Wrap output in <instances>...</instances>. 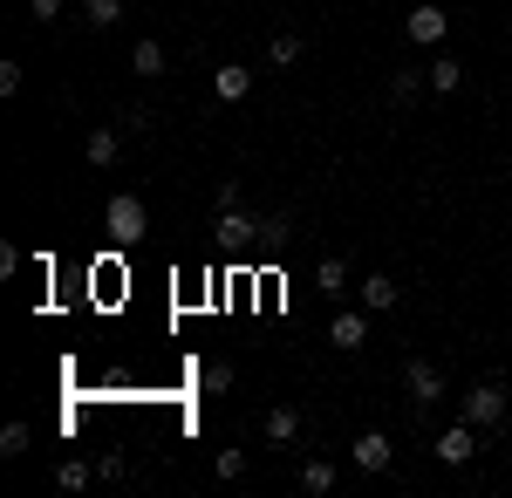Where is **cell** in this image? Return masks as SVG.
<instances>
[{"label":"cell","instance_id":"cell-1","mask_svg":"<svg viewBox=\"0 0 512 498\" xmlns=\"http://www.w3.org/2000/svg\"><path fill=\"white\" fill-rule=\"evenodd\" d=\"M103 232H110V246H144V232H151V205L137 192H117L103 205Z\"/></svg>","mask_w":512,"mask_h":498},{"label":"cell","instance_id":"cell-2","mask_svg":"<svg viewBox=\"0 0 512 498\" xmlns=\"http://www.w3.org/2000/svg\"><path fill=\"white\" fill-rule=\"evenodd\" d=\"M506 410H512V403H506V389H499V383H472V389H465V403H458V417L478 423V430H499Z\"/></svg>","mask_w":512,"mask_h":498},{"label":"cell","instance_id":"cell-3","mask_svg":"<svg viewBox=\"0 0 512 498\" xmlns=\"http://www.w3.org/2000/svg\"><path fill=\"white\" fill-rule=\"evenodd\" d=\"M403 389H410L417 410H431V403H444V369L424 362V355H410V362H403Z\"/></svg>","mask_w":512,"mask_h":498},{"label":"cell","instance_id":"cell-4","mask_svg":"<svg viewBox=\"0 0 512 498\" xmlns=\"http://www.w3.org/2000/svg\"><path fill=\"white\" fill-rule=\"evenodd\" d=\"M403 35L417 41V48H444V35H451V14H444L437 0H424V7H410V21H403Z\"/></svg>","mask_w":512,"mask_h":498},{"label":"cell","instance_id":"cell-5","mask_svg":"<svg viewBox=\"0 0 512 498\" xmlns=\"http://www.w3.org/2000/svg\"><path fill=\"white\" fill-rule=\"evenodd\" d=\"M478 437H485V430H478V423H465V417L451 423V430H437V444H431L437 464H472L478 458Z\"/></svg>","mask_w":512,"mask_h":498},{"label":"cell","instance_id":"cell-6","mask_svg":"<svg viewBox=\"0 0 512 498\" xmlns=\"http://www.w3.org/2000/svg\"><path fill=\"white\" fill-rule=\"evenodd\" d=\"M390 458H396V451H390V437H383V430H362V437L349 444V464H355V471H369V478H376V471H390Z\"/></svg>","mask_w":512,"mask_h":498},{"label":"cell","instance_id":"cell-7","mask_svg":"<svg viewBox=\"0 0 512 498\" xmlns=\"http://www.w3.org/2000/svg\"><path fill=\"white\" fill-rule=\"evenodd\" d=\"M212 96H219V103H246V96H253V69H246V62H219V69H212Z\"/></svg>","mask_w":512,"mask_h":498},{"label":"cell","instance_id":"cell-8","mask_svg":"<svg viewBox=\"0 0 512 498\" xmlns=\"http://www.w3.org/2000/svg\"><path fill=\"white\" fill-rule=\"evenodd\" d=\"M260 437H267L274 451H287V444L301 437V410H294V403H280V410H267V417H260Z\"/></svg>","mask_w":512,"mask_h":498},{"label":"cell","instance_id":"cell-9","mask_svg":"<svg viewBox=\"0 0 512 498\" xmlns=\"http://www.w3.org/2000/svg\"><path fill=\"white\" fill-rule=\"evenodd\" d=\"M212 239H219V246H253V239H260V219H246L239 205H226L219 226H212Z\"/></svg>","mask_w":512,"mask_h":498},{"label":"cell","instance_id":"cell-10","mask_svg":"<svg viewBox=\"0 0 512 498\" xmlns=\"http://www.w3.org/2000/svg\"><path fill=\"white\" fill-rule=\"evenodd\" d=\"M82 157H89L96 171H110V164L123 157V137L117 130H89V137H82Z\"/></svg>","mask_w":512,"mask_h":498},{"label":"cell","instance_id":"cell-11","mask_svg":"<svg viewBox=\"0 0 512 498\" xmlns=\"http://www.w3.org/2000/svg\"><path fill=\"white\" fill-rule=\"evenodd\" d=\"M424 76H431V96H458V89H465V62H458V55H437Z\"/></svg>","mask_w":512,"mask_h":498},{"label":"cell","instance_id":"cell-12","mask_svg":"<svg viewBox=\"0 0 512 498\" xmlns=\"http://www.w3.org/2000/svg\"><path fill=\"white\" fill-rule=\"evenodd\" d=\"M328 342H335V348H362V342H369V314H355V307H349V314H335V321H328Z\"/></svg>","mask_w":512,"mask_h":498},{"label":"cell","instance_id":"cell-13","mask_svg":"<svg viewBox=\"0 0 512 498\" xmlns=\"http://www.w3.org/2000/svg\"><path fill=\"white\" fill-rule=\"evenodd\" d=\"M315 287L321 294H342V287H349V260H342V253H321L315 260Z\"/></svg>","mask_w":512,"mask_h":498},{"label":"cell","instance_id":"cell-14","mask_svg":"<svg viewBox=\"0 0 512 498\" xmlns=\"http://www.w3.org/2000/svg\"><path fill=\"white\" fill-rule=\"evenodd\" d=\"M362 301H369V314H390L396 307V280L390 273H369V280H362Z\"/></svg>","mask_w":512,"mask_h":498},{"label":"cell","instance_id":"cell-15","mask_svg":"<svg viewBox=\"0 0 512 498\" xmlns=\"http://www.w3.org/2000/svg\"><path fill=\"white\" fill-rule=\"evenodd\" d=\"M294 478H301V492H335V478H342V471H335V464H321V458H308L301 464V471H294Z\"/></svg>","mask_w":512,"mask_h":498},{"label":"cell","instance_id":"cell-16","mask_svg":"<svg viewBox=\"0 0 512 498\" xmlns=\"http://www.w3.org/2000/svg\"><path fill=\"white\" fill-rule=\"evenodd\" d=\"M130 69H137L144 82H158L164 76V48L158 41H137V48H130Z\"/></svg>","mask_w":512,"mask_h":498},{"label":"cell","instance_id":"cell-17","mask_svg":"<svg viewBox=\"0 0 512 498\" xmlns=\"http://www.w3.org/2000/svg\"><path fill=\"white\" fill-rule=\"evenodd\" d=\"M424 89H431V76H424V69H396V76H390V96H396V103H417Z\"/></svg>","mask_w":512,"mask_h":498},{"label":"cell","instance_id":"cell-18","mask_svg":"<svg viewBox=\"0 0 512 498\" xmlns=\"http://www.w3.org/2000/svg\"><path fill=\"white\" fill-rule=\"evenodd\" d=\"M267 62H274V69H287V62H301V35H294V28H280V35L267 41Z\"/></svg>","mask_w":512,"mask_h":498},{"label":"cell","instance_id":"cell-19","mask_svg":"<svg viewBox=\"0 0 512 498\" xmlns=\"http://www.w3.org/2000/svg\"><path fill=\"white\" fill-rule=\"evenodd\" d=\"M287 239H294V219H287V212H274V219H260V246H267V253H280Z\"/></svg>","mask_w":512,"mask_h":498},{"label":"cell","instance_id":"cell-20","mask_svg":"<svg viewBox=\"0 0 512 498\" xmlns=\"http://www.w3.org/2000/svg\"><path fill=\"white\" fill-rule=\"evenodd\" d=\"M198 389H205V396H226V389H233V362H205V369H198Z\"/></svg>","mask_w":512,"mask_h":498},{"label":"cell","instance_id":"cell-21","mask_svg":"<svg viewBox=\"0 0 512 498\" xmlns=\"http://www.w3.org/2000/svg\"><path fill=\"white\" fill-rule=\"evenodd\" d=\"M28 444H35L28 423H7V430H0V458H28Z\"/></svg>","mask_w":512,"mask_h":498},{"label":"cell","instance_id":"cell-22","mask_svg":"<svg viewBox=\"0 0 512 498\" xmlns=\"http://www.w3.org/2000/svg\"><path fill=\"white\" fill-rule=\"evenodd\" d=\"M82 14H89V28H117V21H123V0H82Z\"/></svg>","mask_w":512,"mask_h":498},{"label":"cell","instance_id":"cell-23","mask_svg":"<svg viewBox=\"0 0 512 498\" xmlns=\"http://www.w3.org/2000/svg\"><path fill=\"white\" fill-rule=\"evenodd\" d=\"M89 478H96V464H55V485L62 492H89Z\"/></svg>","mask_w":512,"mask_h":498},{"label":"cell","instance_id":"cell-24","mask_svg":"<svg viewBox=\"0 0 512 498\" xmlns=\"http://www.w3.org/2000/svg\"><path fill=\"white\" fill-rule=\"evenodd\" d=\"M212 471H219L226 485H233V478H246V451H239V444H226V451L212 458Z\"/></svg>","mask_w":512,"mask_h":498},{"label":"cell","instance_id":"cell-25","mask_svg":"<svg viewBox=\"0 0 512 498\" xmlns=\"http://www.w3.org/2000/svg\"><path fill=\"white\" fill-rule=\"evenodd\" d=\"M96 478H110V485L130 478V458H123V451H103V458H96Z\"/></svg>","mask_w":512,"mask_h":498},{"label":"cell","instance_id":"cell-26","mask_svg":"<svg viewBox=\"0 0 512 498\" xmlns=\"http://www.w3.org/2000/svg\"><path fill=\"white\" fill-rule=\"evenodd\" d=\"M28 14H35V28H55L62 21V0H28Z\"/></svg>","mask_w":512,"mask_h":498}]
</instances>
